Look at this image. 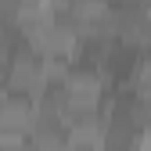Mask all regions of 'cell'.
<instances>
[{"mask_svg":"<svg viewBox=\"0 0 151 151\" xmlns=\"http://www.w3.org/2000/svg\"><path fill=\"white\" fill-rule=\"evenodd\" d=\"M58 4H65V0H58Z\"/></svg>","mask_w":151,"mask_h":151,"instance_id":"cell-13","label":"cell"},{"mask_svg":"<svg viewBox=\"0 0 151 151\" xmlns=\"http://www.w3.org/2000/svg\"><path fill=\"white\" fill-rule=\"evenodd\" d=\"M151 14L147 0H111V14H108V36L122 43H140L144 22Z\"/></svg>","mask_w":151,"mask_h":151,"instance_id":"cell-4","label":"cell"},{"mask_svg":"<svg viewBox=\"0 0 151 151\" xmlns=\"http://www.w3.org/2000/svg\"><path fill=\"white\" fill-rule=\"evenodd\" d=\"M147 4H151V0H147Z\"/></svg>","mask_w":151,"mask_h":151,"instance_id":"cell-14","label":"cell"},{"mask_svg":"<svg viewBox=\"0 0 151 151\" xmlns=\"http://www.w3.org/2000/svg\"><path fill=\"white\" fill-rule=\"evenodd\" d=\"M0 14L14 22V14H18V0H0Z\"/></svg>","mask_w":151,"mask_h":151,"instance_id":"cell-10","label":"cell"},{"mask_svg":"<svg viewBox=\"0 0 151 151\" xmlns=\"http://www.w3.org/2000/svg\"><path fill=\"white\" fill-rule=\"evenodd\" d=\"M68 140H72V133H68V115L36 104V119H32V129H29V144L36 151H65Z\"/></svg>","mask_w":151,"mask_h":151,"instance_id":"cell-5","label":"cell"},{"mask_svg":"<svg viewBox=\"0 0 151 151\" xmlns=\"http://www.w3.org/2000/svg\"><path fill=\"white\" fill-rule=\"evenodd\" d=\"M133 90H137V97L151 108V58H144L140 72H137V79H133Z\"/></svg>","mask_w":151,"mask_h":151,"instance_id":"cell-9","label":"cell"},{"mask_svg":"<svg viewBox=\"0 0 151 151\" xmlns=\"http://www.w3.org/2000/svg\"><path fill=\"white\" fill-rule=\"evenodd\" d=\"M97 151H111V147H97Z\"/></svg>","mask_w":151,"mask_h":151,"instance_id":"cell-12","label":"cell"},{"mask_svg":"<svg viewBox=\"0 0 151 151\" xmlns=\"http://www.w3.org/2000/svg\"><path fill=\"white\" fill-rule=\"evenodd\" d=\"M65 18L79 29V36H97L108 32V14H111V0H65L61 4Z\"/></svg>","mask_w":151,"mask_h":151,"instance_id":"cell-7","label":"cell"},{"mask_svg":"<svg viewBox=\"0 0 151 151\" xmlns=\"http://www.w3.org/2000/svg\"><path fill=\"white\" fill-rule=\"evenodd\" d=\"M0 72H4V90L11 93H29V97L36 101V93L43 90V54L36 50L25 36H18L7 61L0 65Z\"/></svg>","mask_w":151,"mask_h":151,"instance_id":"cell-1","label":"cell"},{"mask_svg":"<svg viewBox=\"0 0 151 151\" xmlns=\"http://www.w3.org/2000/svg\"><path fill=\"white\" fill-rule=\"evenodd\" d=\"M36 119V101L29 93L4 90L0 97V151H14L29 140V129Z\"/></svg>","mask_w":151,"mask_h":151,"instance_id":"cell-2","label":"cell"},{"mask_svg":"<svg viewBox=\"0 0 151 151\" xmlns=\"http://www.w3.org/2000/svg\"><path fill=\"white\" fill-rule=\"evenodd\" d=\"M104 129H108V111L104 108H72L68 111V133L76 147L97 151L104 144Z\"/></svg>","mask_w":151,"mask_h":151,"instance_id":"cell-6","label":"cell"},{"mask_svg":"<svg viewBox=\"0 0 151 151\" xmlns=\"http://www.w3.org/2000/svg\"><path fill=\"white\" fill-rule=\"evenodd\" d=\"M0 90H4V72H0Z\"/></svg>","mask_w":151,"mask_h":151,"instance_id":"cell-11","label":"cell"},{"mask_svg":"<svg viewBox=\"0 0 151 151\" xmlns=\"http://www.w3.org/2000/svg\"><path fill=\"white\" fill-rule=\"evenodd\" d=\"M18 36H22V32H18V25L11 22V18H4V14H0V65L7 61V54H11V47H14V40H18Z\"/></svg>","mask_w":151,"mask_h":151,"instance_id":"cell-8","label":"cell"},{"mask_svg":"<svg viewBox=\"0 0 151 151\" xmlns=\"http://www.w3.org/2000/svg\"><path fill=\"white\" fill-rule=\"evenodd\" d=\"M25 40L40 50L43 58H65V61H72L83 36H79V29L65 18V11H58V14H50L43 25H36Z\"/></svg>","mask_w":151,"mask_h":151,"instance_id":"cell-3","label":"cell"}]
</instances>
